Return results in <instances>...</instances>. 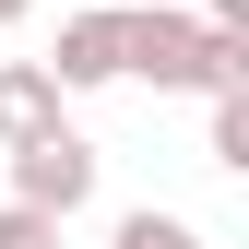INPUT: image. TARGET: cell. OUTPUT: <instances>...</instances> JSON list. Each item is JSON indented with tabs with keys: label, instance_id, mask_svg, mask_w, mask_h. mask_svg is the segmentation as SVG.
Instances as JSON below:
<instances>
[{
	"label": "cell",
	"instance_id": "8",
	"mask_svg": "<svg viewBox=\"0 0 249 249\" xmlns=\"http://www.w3.org/2000/svg\"><path fill=\"white\" fill-rule=\"evenodd\" d=\"M24 12H36V0H0V24H24Z\"/></svg>",
	"mask_w": 249,
	"mask_h": 249
},
{
	"label": "cell",
	"instance_id": "6",
	"mask_svg": "<svg viewBox=\"0 0 249 249\" xmlns=\"http://www.w3.org/2000/svg\"><path fill=\"white\" fill-rule=\"evenodd\" d=\"M213 166L249 178V83H213Z\"/></svg>",
	"mask_w": 249,
	"mask_h": 249
},
{
	"label": "cell",
	"instance_id": "3",
	"mask_svg": "<svg viewBox=\"0 0 249 249\" xmlns=\"http://www.w3.org/2000/svg\"><path fill=\"white\" fill-rule=\"evenodd\" d=\"M48 83H59V95H95V83H119V12H71V24H59Z\"/></svg>",
	"mask_w": 249,
	"mask_h": 249
},
{
	"label": "cell",
	"instance_id": "5",
	"mask_svg": "<svg viewBox=\"0 0 249 249\" xmlns=\"http://www.w3.org/2000/svg\"><path fill=\"white\" fill-rule=\"evenodd\" d=\"M107 249H213L202 226H190V213H154V202H131V213H119V237Z\"/></svg>",
	"mask_w": 249,
	"mask_h": 249
},
{
	"label": "cell",
	"instance_id": "4",
	"mask_svg": "<svg viewBox=\"0 0 249 249\" xmlns=\"http://www.w3.org/2000/svg\"><path fill=\"white\" fill-rule=\"evenodd\" d=\"M59 83H48V59H0V154L12 142H36V131H59Z\"/></svg>",
	"mask_w": 249,
	"mask_h": 249
},
{
	"label": "cell",
	"instance_id": "2",
	"mask_svg": "<svg viewBox=\"0 0 249 249\" xmlns=\"http://www.w3.org/2000/svg\"><path fill=\"white\" fill-rule=\"evenodd\" d=\"M12 202H36V213H59L71 226L83 202H95V142L59 119V131H36V142H12Z\"/></svg>",
	"mask_w": 249,
	"mask_h": 249
},
{
	"label": "cell",
	"instance_id": "1",
	"mask_svg": "<svg viewBox=\"0 0 249 249\" xmlns=\"http://www.w3.org/2000/svg\"><path fill=\"white\" fill-rule=\"evenodd\" d=\"M119 83H154V95H213V83H249V36L202 24L190 0H142V12H119Z\"/></svg>",
	"mask_w": 249,
	"mask_h": 249
},
{
	"label": "cell",
	"instance_id": "7",
	"mask_svg": "<svg viewBox=\"0 0 249 249\" xmlns=\"http://www.w3.org/2000/svg\"><path fill=\"white\" fill-rule=\"evenodd\" d=\"M0 249H59V213H36V202H0Z\"/></svg>",
	"mask_w": 249,
	"mask_h": 249
}]
</instances>
